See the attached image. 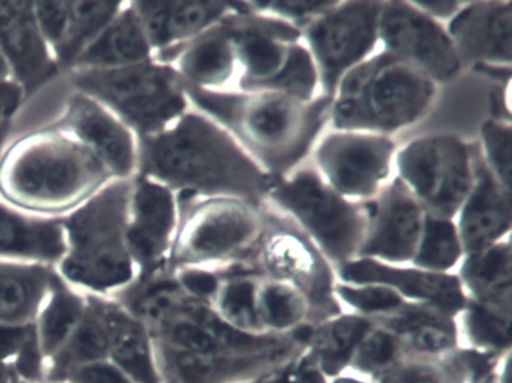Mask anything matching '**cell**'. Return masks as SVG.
<instances>
[{
  "instance_id": "6da1fadb",
  "label": "cell",
  "mask_w": 512,
  "mask_h": 383,
  "mask_svg": "<svg viewBox=\"0 0 512 383\" xmlns=\"http://www.w3.org/2000/svg\"><path fill=\"white\" fill-rule=\"evenodd\" d=\"M113 301L151 332L164 383H242L302 355L308 328L248 334L191 298L169 271L137 277Z\"/></svg>"
},
{
  "instance_id": "7a4b0ae2",
  "label": "cell",
  "mask_w": 512,
  "mask_h": 383,
  "mask_svg": "<svg viewBox=\"0 0 512 383\" xmlns=\"http://www.w3.org/2000/svg\"><path fill=\"white\" fill-rule=\"evenodd\" d=\"M137 175L178 196L232 197L259 206L275 182L226 128L194 107L161 133L139 139Z\"/></svg>"
},
{
  "instance_id": "3957f363",
  "label": "cell",
  "mask_w": 512,
  "mask_h": 383,
  "mask_svg": "<svg viewBox=\"0 0 512 383\" xmlns=\"http://www.w3.org/2000/svg\"><path fill=\"white\" fill-rule=\"evenodd\" d=\"M112 181L103 161L49 118L17 119L0 157V200L37 217L61 220Z\"/></svg>"
},
{
  "instance_id": "277c9868",
  "label": "cell",
  "mask_w": 512,
  "mask_h": 383,
  "mask_svg": "<svg viewBox=\"0 0 512 383\" xmlns=\"http://www.w3.org/2000/svg\"><path fill=\"white\" fill-rule=\"evenodd\" d=\"M194 109L226 128L274 181L301 167L323 136L332 98L301 101L271 91L187 89Z\"/></svg>"
},
{
  "instance_id": "5b68a950",
  "label": "cell",
  "mask_w": 512,
  "mask_h": 383,
  "mask_svg": "<svg viewBox=\"0 0 512 383\" xmlns=\"http://www.w3.org/2000/svg\"><path fill=\"white\" fill-rule=\"evenodd\" d=\"M131 179H116L61 218L67 250L59 277L86 295L112 298L137 277L127 241Z\"/></svg>"
},
{
  "instance_id": "8992f818",
  "label": "cell",
  "mask_w": 512,
  "mask_h": 383,
  "mask_svg": "<svg viewBox=\"0 0 512 383\" xmlns=\"http://www.w3.org/2000/svg\"><path fill=\"white\" fill-rule=\"evenodd\" d=\"M439 86L412 65L377 50L341 80L332 97V130L367 131L394 137L424 121Z\"/></svg>"
},
{
  "instance_id": "52a82bcc",
  "label": "cell",
  "mask_w": 512,
  "mask_h": 383,
  "mask_svg": "<svg viewBox=\"0 0 512 383\" xmlns=\"http://www.w3.org/2000/svg\"><path fill=\"white\" fill-rule=\"evenodd\" d=\"M61 79L106 107L137 139L161 133L193 107L178 71L157 59L113 70L68 71Z\"/></svg>"
},
{
  "instance_id": "ba28073f",
  "label": "cell",
  "mask_w": 512,
  "mask_h": 383,
  "mask_svg": "<svg viewBox=\"0 0 512 383\" xmlns=\"http://www.w3.org/2000/svg\"><path fill=\"white\" fill-rule=\"evenodd\" d=\"M266 203L289 217L335 271L358 259L367 232L368 205L341 196L313 166L298 167L277 179Z\"/></svg>"
},
{
  "instance_id": "9c48e42d",
  "label": "cell",
  "mask_w": 512,
  "mask_h": 383,
  "mask_svg": "<svg viewBox=\"0 0 512 383\" xmlns=\"http://www.w3.org/2000/svg\"><path fill=\"white\" fill-rule=\"evenodd\" d=\"M179 223L167 271L244 262L263 227V205L232 197L178 196Z\"/></svg>"
},
{
  "instance_id": "30bf717a",
  "label": "cell",
  "mask_w": 512,
  "mask_h": 383,
  "mask_svg": "<svg viewBox=\"0 0 512 383\" xmlns=\"http://www.w3.org/2000/svg\"><path fill=\"white\" fill-rule=\"evenodd\" d=\"M263 227L244 260L262 277L296 287L310 307V325L343 313L335 296L337 271L325 254L283 212L263 203Z\"/></svg>"
},
{
  "instance_id": "8fae6325",
  "label": "cell",
  "mask_w": 512,
  "mask_h": 383,
  "mask_svg": "<svg viewBox=\"0 0 512 383\" xmlns=\"http://www.w3.org/2000/svg\"><path fill=\"white\" fill-rule=\"evenodd\" d=\"M395 176L425 214L455 220L475 181V148L452 133L415 137L398 148Z\"/></svg>"
},
{
  "instance_id": "7c38bea8",
  "label": "cell",
  "mask_w": 512,
  "mask_h": 383,
  "mask_svg": "<svg viewBox=\"0 0 512 383\" xmlns=\"http://www.w3.org/2000/svg\"><path fill=\"white\" fill-rule=\"evenodd\" d=\"M26 103L28 118H49L88 146L113 179H133L139 166V139L113 113L92 98L71 91L61 77Z\"/></svg>"
},
{
  "instance_id": "4fadbf2b",
  "label": "cell",
  "mask_w": 512,
  "mask_h": 383,
  "mask_svg": "<svg viewBox=\"0 0 512 383\" xmlns=\"http://www.w3.org/2000/svg\"><path fill=\"white\" fill-rule=\"evenodd\" d=\"M380 0L335 2L305 26L302 43L316 62L323 97H334L343 77L379 50Z\"/></svg>"
},
{
  "instance_id": "5bb4252c",
  "label": "cell",
  "mask_w": 512,
  "mask_h": 383,
  "mask_svg": "<svg viewBox=\"0 0 512 383\" xmlns=\"http://www.w3.org/2000/svg\"><path fill=\"white\" fill-rule=\"evenodd\" d=\"M395 137L331 130L314 146V169L346 199L367 203L395 176Z\"/></svg>"
},
{
  "instance_id": "9a60e30c",
  "label": "cell",
  "mask_w": 512,
  "mask_h": 383,
  "mask_svg": "<svg viewBox=\"0 0 512 383\" xmlns=\"http://www.w3.org/2000/svg\"><path fill=\"white\" fill-rule=\"evenodd\" d=\"M379 49L412 65L439 88L463 71L446 25L425 16L413 2H383Z\"/></svg>"
},
{
  "instance_id": "2e32d148",
  "label": "cell",
  "mask_w": 512,
  "mask_h": 383,
  "mask_svg": "<svg viewBox=\"0 0 512 383\" xmlns=\"http://www.w3.org/2000/svg\"><path fill=\"white\" fill-rule=\"evenodd\" d=\"M230 7L223 22L238 61L236 91H257L281 70L290 47L301 41V31L277 17L254 11L250 2H230Z\"/></svg>"
},
{
  "instance_id": "e0dca14e",
  "label": "cell",
  "mask_w": 512,
  "mask_h": 383,
  "mask_svg": "<svg viewBox=\"0 0 512 383\" xmlns=\"http://www.w3.org/2000/svg\"><path fill=\"white\" fill-rule=\"evenodd\" d=\"M178 223V194L146 176H134L128 203L127 241L139 277L167 271Z\"/></svg>"
},
{
  "instance_id": "ac0fdd59",
  "label": "cell",
  "mask_w": 512,
  "mask_h": 383,
  "mask_svg": "<svg viewBox=\"0 0 512 383\" xmlns=\"http://www.w3.org/2000/svg\"><path fill=\"white\" fill-rule=\"evenodd\" d=\"M367 205V232L358 257L409 265L425 220V211L418 200L394 176Z\"/></svg>"
},
{
  "instance_id": "d6986e66",
  "label": "cell",
  "mask_w": 512,
  "mask_h": 383,
  "mask_svg": "<svg viewBox=\"0 0 512 383\" xmlns=\"http://www.w3.org/2000/svg\"><path fill=\"white\" fill-rule=\"evenodd\" d=\"M0 53L11 80L32 100L62 76L41 34L34 2H0Z\"/></svg>"
},
{
  "instance_id": "ffe728a7",
  "label": "cell",
  "mask_w": 512,
  "mask_h": 383,
  "mask_svg": "<svg viewBox=\"0 0 512 383\" xmlns=\"http://www.w3.org/2000/svg\"><path fill=\"white\" fill-rule=\"evenodd\" d=\"M446 31L464 68L476 74L512 68V2H466Z\"/></svg>"
},
{
  "instance_id": "44dd1931",
  "label": "cell",
  "mask_w": 512,
  "mask_h": 383,
  "mask_svg": "<svg viewBox=\"0 0 512 383\" xmlns=\"http://www.w3.org/2000/svg\"><path fill=\"white\" fill-rule=\"evenodd\" d=\"M337 280L352 284H383L407 302L433 305L452 316H457L467 301L455 274H439L413 265H395L364 257L338 268Z\"/></svg>"
},
{
  "instance_id": "7402d4cb",
  "label": "cell",
  "mask_w": 512,
  "mask_h": 383,
  "mask_svg": "<svg viewBox=\"0 0 512 383\" xmlns=\"http://www.w3.org/2000/svg\"><path fill=\"white\" fill-rule=\"evenodd\" d=\"M454 221L466 253L490 247L511 236L512 188L500 184L485 169L476 148L475 181Z\"/></svg>"
},
{
  "instance_id": "603a6c76",
  "label": "cell",
  "mask_w": 512,
  "mask_h": 383,
  "mask_svg": "<svg viewBox=\"0 0 512 383\" xmlns=\"http://www.w3.org/2000/svg\"><path fill=\"white\" fill-rule=\"evenodd\" d=\"M223 19L190 43L155 59L173 65L187 89L236 91L239 82L238 61Z\"/></svg>"
},
{
  "instance_id": "cb8c5ba5",
  "label": "cell",
  "mask_w": 512,
  "mask_h": 383,
  "mask_svg": "<svg viewBox=\"0 0 512 383\" xmlns=\"http://www.w3.org/2000/svg\"><path fill=\"white\" fill-rule=\"evenodd\" d=\"M155 58L190 43L217 25L230 2H133Z\"/></svg>"
},
{
  "instance_id": "d4e9b609",
  "label": "cell",
  "mask_w": 512,
  "mask_h": 383,
  "mask_svg": "<svg viewBox=\"0 0 512 383\" xmlns=\"http://www.w3.org/2000/svg\"><path fill=\"white\" fill-rule=\"evenodd\" d=\"M373 323L392 332L407 356L442 358L460 347L457 316L433 305L406 301Z\"/></svg>"
},
{
  "instance_id": "484cf974",
  "label": "cell",
  "mask_w": 512,
  "mask_h": 383,
  "mask_svg": "<svg viewBox=\"0 0 512 383\" xmlns=\"http://www.w3.org/2000/svg\"><path fill=\"white\" fill-rule=\"evenodd\" d=\"M65 250L61 220L37 217L0 200V260L56 266Z\"/></svg>"
},
{
  "instance_id": "4316f807",
  "label": "cell",
  "mask_w": 512,
  "mask_h": 383,
  "mask_svg": "<svg viewBox=\"0 0 512 383\" xmlns=\"http://www.w3.org/2000/svg\"><path fill=\"white\" fill-rule=\"evenodd\" d=\"M155 59L133 2H125L110 25L77 59L70 71L113 70Z\"/></svg>"
},
{
  "instance_id": "83f0119b",
  "label": "cell",
  "mask_w": 512,
  "mask_h": 383,
  "mask_svg": "<svg viewBox=\"0 0 512 383\" xmlns=\"http://www.w3.org/2000/svg\"><path fill=\"white\" fill-rule=\"evenodd\" d=\"M55 278V266L0 260V326L34 325Z\"/></svg>"
},
{
  "instance_id": "f1b7e54d",
  "label": "cell",
  "mask_w": 512,
  "mask_h": 383,
  "mask_svg": "<svg viewBox=\"0 0 512 383\" xmlns=\"http://www.w3.org/2000/svg\"><path fill=\"white\" fill-rule=\"evenodd\" d=\"M109 359L134 383H164L148 326L112 298H106Z\"/></svg>"
},
{
  "instance_id": "f546056e",
  "label": "cell",
  "mask_w": 512,
  "mask_h": 383,
  "mask_svg": "<svg viewBox=\"0 0 512 383\" xmlns=\"http://www.w3.org/2000/svg\"><path fill=\"white\" fill-rule=\"evenodd\" d=\"M455 275L470 301L512 310L511 236L464 254Z\"/></svg>"
},
{
  "instance_id": "4dcf8cb0",
  "label": "cell",
  "mask_w": 512,
  "mask_h": 383,
  "mask_svg": "<svg viewBox=\"0 0 512 383\" xmlns=\"http://www.w3.org/2000/svg\"><path fill=\"white\" fill-rule=\"evenodd\" d=\"M373 325V320L346 310L310 325L304 356L325 379H332L347 371L359 343Z\"/></svg>"
},
{
  "instance_id": "1f68e13d",
  "label": "cell",
  "mask_w": 512,
  "mask_h": 383,
  "mask_svg": "<svg viewBox=\"0 0 512 383\" xmlns=\"http://www.w3.org/2000/svg\"><path fill=\"white\" fill-rule=\"evenodd\" d=\"M110 334L104 296L88 295L85 316L70 340L47 361L46 383H62L76 368L109 359Z\"/></svg>"
},
{
  "instance_id": "d6a6232c",
  "label": "cell",
  "mask_w": 512,
  "mask_h": 383,
  "mask_svg": "<svg viewBox=\"0 0 512 383\" xmlns=\"http://www.w3.org/2000/svg\"><path fill=\"white\" fill-rule=\"evenodd\" d=\"M88 295L65 283L56 272L55 283L34 322L35 335L47 361L65 346L85 316Z\"/></svg>"
},
{
  "instance_id": "836d02e7",
  "label": "cell",
  "mask_w": 512,
  "mask_h": 383,
  "mask_svg": "<svg viewBox=\"0 0 512 383\" xmlns=\"http://www.w3.org/2000/svg\"><path fill=\"white\" fill-rule=\"evenodd\" d=\"M223 274L220 289L212 307L233 328L248 334H265L257 314V284L262 275L244 262L232 263L220 269Z\"/></svg>"
},
{
  "instance_id": "e575fe53",
  "label": "cell",
  "mask_w": 512,
  "mask_h": 383,
  "mask_svg": "<svg viewBox=\"0 0 512 383\" xmlns=\"http://www.w3.org/2000/svg\"><path fill=\"white\" fill-rule=\"evenodd\" d=\"M512 310L467 299L457 314L460 347L502 356L511 352Z\"/></svg>"
},
{
  "instance_id": "d590c367",
  "label": "cell",
  "mask_w": 512,
  "mask_h": 383,
  "mask_svg": "<svg viewBox=\"0 0 512 383\" xmlns=\"http://www.w3.org/2000/svg\"><path fill=\"white\" fill-rule=\"evenodd\" d=\"M125 2H70L67 31L55 52L62 74L68 73L83 52L110 25Z\"/></svg>"
},
{
  "instance_id": "8d00e7d4",
  "label": "cell",
  "mask_w": 512,
  "mask_h": 383,
  "mask_svg": "<svg viewBox=\"0 0 512 383\" xmlns=\"http://www.w3.org/2000/svg\"><path fill=\"white\" fill-rule=\"evenodd\" d=\"M256 299L260 325L268 334H290L310 325L307 299L284 281L260 277Z\"/></svg>"
},
{
  "instance_id": "74e56055",
  "label": "cell",
  "mask_w": 512,
  "mask_h": 383,
  "mask_svg": "<svg viewBox=\"0 0 512 383\" xmlns=\"http://www.w3.org/2000/svg\"><path fill=\"white\" fill-rule=\"evenodd\" d=\"M464 254L455 221L425 214L421 238L409 265L439 274H455Z\"/></svg>"
},
{
  "instance_id": "f35d334b",
  "label": "cell",
  "mask_w": 512,
  "mask_h": 383,
  "mask_svg": "<svg viewBox=\"0 0 512 383\" xmlns=\"http://www.w3.org/2000/svg\"><path fill=\"white\" fill-rule=\"evenodd\" d=\"M257 91L277 92L301 101H313L322 95L316 62L302 40L290 47L281 70Z\"/></svg>"
},
{
  "instance_id": "ab89813d",
  "label": "cell",
  "mask_w": 512,
  "mask_h": 383,
  "mask_svg": "<svg viewBox=\"0 0 512 383\" xmlns=\"http://www.w3.org/2000/svg\"><path fill=\"white\" fill-rule=\"evenodd\" d=\"M404 356H407L406 350L401 346L400 340L388 329L374 323L373 328L359 343L347 371L374 382L397 365Z\"/></svg>"
},
{
  "instance_id": "60d3db41",
  "label": "cell",
  "mask_w": 512,
  "mask_h": 383,
  "mask_svg": "<svg viewBox=\"0 0 512 383\" xmlns=\"http://www.w3.org/2000/svg\"><path fill=\"white\" fill-rule=\"evenodd\" d=\"M476 152L485 169L505 187L512 188V121L488 116L479 128Z\"/></svg>"
},
{
  "instance_id": "b9f144b4",
  "label": "cell",
  "mask_w": 512,
  "mask_h": 383,
  "mask_svg": "<svg viewBox=\"0 0 512 383\" xmlns=\"http://www.w3.org/2000/svg\"><path fill=\"white\" fill-rule=\"evenodd\" d=\"M373 383H466L455 350L442 358L404 356Z\"/></svg>"
},
{
  "instance_id": "7bdbcfd3",
  "label": "cell",
  "mask_w": 512,
  "mask_h": 383,
  "mask_svg": "<svg viewBox=\"0 0 512 383\" xmlns=\"http://www.w3.org/2000/svg\"><path fill=\"white\" fill-rule=\"evenodd\" d=\"M335 296L344 310L370 320L386 316L406 302L391 287L374 283L352 284L337 281Z\"/></svg>"
},
{
  "instance_id": "ee69618b",
  "label": "cell",
  "mask_w": 512,
  "mask_h": 383,
  "mask_svg": "<svg viewBox=\"0 0 512 383\" xmlns=\"http://www.w3.org/2000/svg\"><path fill=\"white\" fill-rule=\"evenodd\" d=\"M337 0H286V2H250L251 8L259 13L277 17L290 25L298 28L299 31L310 25L317 17L325 14L334 7Z\"/></svg>"
},
{
  "instance_id": "f6af8a7d",
  "label": "cell",
  "mask_w": 512,
  "mask_h": 383,
  "mask_svg": "<svg viewBox=\"0 0 512 383\" xmlns=\"http://www.w3.org/2000/svg\"><path fill=\"white\" fill-rule=\"evenodd\" d=\"M35 17L53 56L67 31L70 2H34Z\"/></svg>"
},
{
  "instance_id": "bcb514c9",
  "label": "cell",
  "mask_w": 512,
  "mask_h": 383,
  "mask_svg": "<svg viewBox=\"0 0 512 383\" xmlns=\"http://www.w3.org/2000/svg\"><path fill=\"white\" fill-rule=\"evenodd\" d=\"M8 365L16 382L46 383L47 359L38 344L35 329L31 338L23 344L22 349Z\"/></svg>"
},
{
  "instance_id": "7dc6e473",
  "label": "cell",
  "mask_w": 512,
  "mask_h": 383,
  "mask_svg": "<svg viewBox=\"0 0 512 383\" xmlns=\"http://www.w3.org/2000/svg\"><path fill=\"white\" fill-rule=\"evenodd\" d=\"M181 289L191 298L199 301H214L220 289L223 274L220 269L211 268H185L173 272Z\"/></svg>"
},
{
  "instance_id": "c3c4849f",
  "label": "cell",
  "mask_w": 512,
  "mask_h": 383,
  "mask_svg": "<svg viewBox=\"0 0 512 383\" xmlns=\"http://www.w3.org/2000/svg\"><path fill=\"white\" fill-rule=\"evenodd\" d=\"M62 383H134L115 362L110 359L91 362L76 368Z\"/></svg>"
},
{
  "instance_id": "681fc988",
  "label": "cell",
  "mask_w": 512,
  "mask_h": 383,
  "mask_svg": "<svg viewBox=\"0 0 512 383\" xmlns=\"http://www.w3.org/2000/svg\"><path fill=\"white\" fill-rule=\"evenodd\" d=\"M26 103L25 92L16 82L0 79V121H17Z\"/></svg>"
},
{
  "instance_id": "f907efd6",
  "label": "cell",
  "mask_w": 512,
  "mask_h": 383,
  "mask_svg": "<svg viewBox=\"0 0 512 383\" xmlns=\"http://www.w3.org/2000/svg\"><path fill=\"white\" fill-rule=\"evenodd\" d=\"M32 334L34 325L0 326V361L10 364Z\"/></svg>"
},
{
  "instance_id": "816d5d0a",
  "label": "cell",
  "mask_w": 512,
  "mask_h": 383,
  "mask_svg": "<svg viewBox=\"0 0 512 383\" xmlns=\"http://www.w3.org/2000/svg\"><path fill=\"white\" fill-rule=\"evenodd\" d=\"M413 4L425 16L446 25V23L451 22L457 16L458 11L464 7L466 2H460V0H448V2L446 0H428V2L427 0H418V2H413Z\"/></svg>"
},
{
  "instance_id": "f5cc1de1",
  "label": "cell",
  "mask_w": 512,
  "mask_h": 383,
  "mask_svg": "<svg viewBox=\"0 0 512 383\" xmlns=\"http://www.w3.org/2000/svg\"><path fill=\"white\" fill-rule=\"evenodd\" d=\"M299 371H301V355L281 367L242 383H298Z\"/></svg>"
},
{
  "instance_id": "db71d44e",
  "label": "cell",
  "mask_w": 512,
  "mask_h": 383,
  "mask_svg": "<svg viewBox=\"0 0 512 383\" xmlns=\"http://www.w3.org/2000/svg\"><path fill=\"white\" fill-rule=\"evenodd\" d=\"M298 383H328V379L320 374L310 362L305 358L304 353L301 355V371H299Z\"/></svg>"
},
{
  "instance_id": "11a10c76",
  "label": "cell",
  "mask_w": 512,
  "mask_h": 383,
  "mask_svg": "<svg viewBox=\"0 0 512 383\" xmlns=\"http://www.w3.org/2000/svg\"><path fill=\"white\" fill-rule=\"evenodd\" d=\"M17 133V121H0V157Z\"/></svg>"
},
{
  "instance_id": "9f6ffc18",
  "label": "cell",
  "mask_w": 512,
  "mask_h": 383,
  "mask_svg": "<svg viewBox=\"0 0 512 383\" xmlns=\"http://www.w3.org/2000/svg\"><path fill=\"white\" fill-rule=\"evenodd\" d=\"M328 383H373L371 380L365 379V377L358 376V374L350 373V371H344V373L338 374V376L332 377L328 380Z\"/></svg>"
},
{
  "instance_id": "6f0895ef",
  "label": "cell",
  "mask_w": 512,
  "mask_h": 383,
  "mask_svg": "<svg viewBox=\"0 0 512 383\" xmlns=\"http://www.w3.org/2000/svg\"><path fill=\"white\" fill-rule=\"evenodd\" d=\"M0 383H16L10 365L4 361H0Z\"/></svg>"
},
{
  "instance_id": "680465c9",
  "label": "cell",
  "mask_w": 512,
  "mask_h": 383,
  "mask_svg": "<svg viewBox=\"0 0 512 383\" xmlns=\"http://www.w3.org/2000/svg\"><path fill=\"white\" fill-rule=\"evenodd\" d=\"M0 79L11 80L10 71H8L4 58H2V53H0Z\"/></svg>"
},
{
  "instance_id": "91938a15",
  "label": "cell",
  "mask_w": 512,
  "mask_h": 383,
  "mask_svg": "<svg viewBox=\"0 0 512 383\" xmlns=\"http://www.w3.org/2000/svg\"><path fill=\"white\" fill-rule=\"evenodd\" d=\"M16 383H22V382H16Z\"/></svg>"
}]
</instances>
